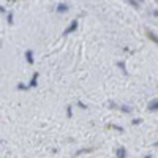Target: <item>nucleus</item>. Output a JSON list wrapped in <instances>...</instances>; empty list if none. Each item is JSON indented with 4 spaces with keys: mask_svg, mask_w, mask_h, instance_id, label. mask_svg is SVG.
I'll return each mask as SVG.
<instances>
[{
    "mask_svg": "<svg viewBox=\"0 0 158 158\" xmlns=\"http://www.w3.org/2000/svg\"><path fill=\"white\" fill-rule=\"evenodd\" d=\"M13 16H15L13 13H8V18H6V21H8V24H10V25L13 24Z\"/></svg>",
    "mask_w": 158,
    "mask_h": 158,
    "instance_id": "obj_11",
    "label": "nucleus"
},
{
    "mask_svg": "<svg viewBox=\"0 0 158 158\" xmlns=\"http://www.w3.org/2000/svg\"><path fill=\"white\" fill-rule=\"evenodd\" d=\"M67 112H68V117H71V115H73V111H71V106H68V109H67Z\"/></svg>",
    "mask_w": 158,
    "mask_h": 158,
    "instance_id": "obj_16",
    "label": "nucleus"
},
{
    "mask_svg": "<svg viewBox=\"0 0 158 158\" xmlns=\"http://www.w3.org/2000/svg\"><path fill=\"white\" fill-rule=\"evenodd\" d=\"M141 122H142V118H135V120H133V123H135V125H139Z\"/></svg>",
    "mask_w": 158,
    "mask_h": 158,
    "instance_id": "obj_13",
    "label": "nucleus"
},
{
    "mask_svg": "<svg viewBox=\"0 0 158 158\" xmlns=\"http://www.w3.org/2000/svg\"><path fill=\"white\" fill-rule=\"evenodd\" d=\"M155 147H158V142H155Z\"/></svg>",
    "mask_w": 158,
    "mask_h": 158,
    "instance_id": "obj_19",
    "label": "nucleus"
},
{
    "mask_svg": "<svg viewBox=\"0 0 158 158\" xmlns=\"http://www.w3.org/2000/svg\"><path fill=\"white\" fill-rule=\"evenodd\" d=\"M149 111H158V100H153L149 103Z\"/></svg>",
    "mask_w": 158,
    "mask_h": 158,
    "instance_id": "obj_6",
    "label": "nucleus"
},
{
    "mask_svg": "<svg viewBox=\"0 0 158 158\" xmlns=\"http://www.w3.org/2000/svg\"><path fill=\"white\" fill-rule=\"evenodd\" d=\"M0 13H2V15H5V13H6V10H5V6H0Z\"/></svg>",
    "mask_w": 158,
    "mask_h": 158,
    "instance_id": "obj_17",
    "label": "nucleus"
},
{
    "mask_svg": "<svg viewBox=\"0 0 158 158\" xmlns=\"http://www.w3.org/2000/svg\"><path fill=\"white\" fill-rule=\"evenodd\" d=\"M18 90H29V85H25V84L19 82V84H18Z\"/></svg>",
    "mask_w": 158,
    "mask_h": 158,
    "instance_id": "obj_9",
    "label": "nucleus"
},
{
    "mask_svg": "<svg viewBox=\"0 0 158 158\" xmlns=\"http://www.w3.org/2000/svg\"><path fill=\"white\" fill-rule=\"evenodd\" d=\"M38 73L35 71L33 74H32V79H30V82H29V89H33V87H36L38 85Z\"/></svg>",
    "mask_w": 158,
    "mask_h": 158,
    "instance_id": "obj_2",
    "label": "nucleus"
},
{
    "mask_svg": "<svg viewBox=\"0 0 158 158\" xmlns=\"http://www.w3.org/2000/svg\"><path fill=\"white\" fill-rule=\"evenodd\" d=\"M68 10H70V6H68L67 3H63V2H62V3H59V5H57V8H56V11L59 13V15H62V13H67Z\"/></svg>",
    "mask_w": 158,
    "mask_h": 158,
    "instance_id": "obj_3",
    "label": "nucleus"
},
{
    "mask_svg": "<svg viewBox=\"0 0 158 158\" xmlns=\"http://www.w3.org/2000/svg\"><path fill=\"white\" fill-rule=\"evenodd\" d=\"M77 106H79V108H82V109H87V106H85V104H84V103H81V101H79V103H77Z\"/></svg>",
    "mask_w": 158,
    "mask_h": 158,
    "instance_id": "obj_14",
    "label": "nucleus"
},
{
    "mask_svg": "<svg viewBox=\"0 0 158 158\" xmlns=\"http://www.w3.org/2000/svg\"><path fill=\"white\" fill-rule=\"evenodd\" d=\"M117 108L120 109V111H123V112H131V111H133V109H131L130 106H122V104H118Z\"/></svg>",
    "mask_w": 158,
    "mask_h": 158,
    "instance_id": "obj_8",
    "label": "nucleus"
},
{
    "mask_svg": "<svg viewBox=\"0 0 158 158\" xmlns=\"http://www.w3.org/2000/svg\"><path fill=\"white\" fill-rule=\"evenodd\" d=\"M115 156H117V158H125V156H127V150H125V147H117V150H115Z\"/></svg>",
    "mask_w": 158,
    "mask_h": 158,
    "instance_id": "obj_5",
    "label": "nucleus"
},
{
    "mask_svg": "<svg viewBox=\"0 0 158 158\" xmlns=\"http://www.w3.org/2000/svg\"><path fill=\"white\" fill-rule=\"evenodd\" d=\"M117 65H118V67H120V70H122V71H123V73L127 74V68H125V62H118Z\"/></svg>",
    "mask_w": 158,
    "mask_h": 158,
    "instance_id": "obj_10",
    "label": "nucleus"
},
{
    "mask_svg": "<svg viewBox=\"0 0 158 158\" xmlns=\"http://www.w3.org/2000/svg\"><path fill=\"white\" fill-rule=\"evenodd\" d=\"M87 152H92V149H82V150H79L76 155H82V153H87Z\"/></svg>",
    "mask_w": 158,
    "mask_h": 158,
    "instance_id": "obj_12",
    "label": "nucleus"
},
{
    "mask_svg": "<svg viewBox=\"0 0 158 158\" xmlns=\"http://www.w3.org/2000/svg\"><path fill=\"white\" fill-rule=\"evenodd\" d=\"M147 36L152 40L153 43H156V44H158V35H156V33H153V32H147Z\"/></svg>",
    "mask_w": 158,
    "mask_h": 158,
    "instance_id": "obj_7",
    "label": "nucleus"
},
{
    "mask_svg": "<svg viewBox=\"0 0 158 158\" xmlns=\"http://www.w3.org/2000/svg\"><path fill=\"white\" fill-rule=\"evenodd\" d=\"M25 60L29 62V65H33L35 63V59H33V51H25Z\"/></svg>",
    "mask_w": 158,
    "mask_h": 158,
    "instance_id": "obj_4",
    "label": "nucleus"
},
{
    "mask_svg": "<svg viewBox=\"0 0 158 158\" xmlns=\"http://www.w3.org/2000/svg\"><path fill=\"white\" fill-rule=\"evenodd\" d=\"M77 25H79V22H77V19H74V21H71L70 22V25H68V27L67 29H65L63 30V35H70V33H73L76 29H77Z\"/></svg>",
    "mask_w": 158,
    "mask_h": 158,
    "instance_id": "obj_1",
    "label": "nucleus"
},
{
    "mask_svg": "<svg viewBox=\"0 0 158 158\" xmlns=\"http://www.w3.org/2000/svg\"><path fill=\"white\" fill-rule=\"evenodd\" d=\"M128 3H131V5H133V6H138V3H139V2H136V0H130Z\"/></svg>",
    "mask_w": 158,
    "mask_h": 158,
    "instance_id": "obj_15",
    "label": "nucleus"
},
{
    "mask_svg": "<svg viewBox=\"0 0 158 158\" xmlns=\"http://www.w3.org/2000/svg\"><path fill=\"white\" fill-rule=\"evenodd\" d=\"M153 16H155V18H158V10H155V11H153Z\"/></svg>",
    "mask_w": 158,
    "mask_h": 158,
    "instance_id": "obj_18",
    "label": "nucleus"
}]
</instances>
